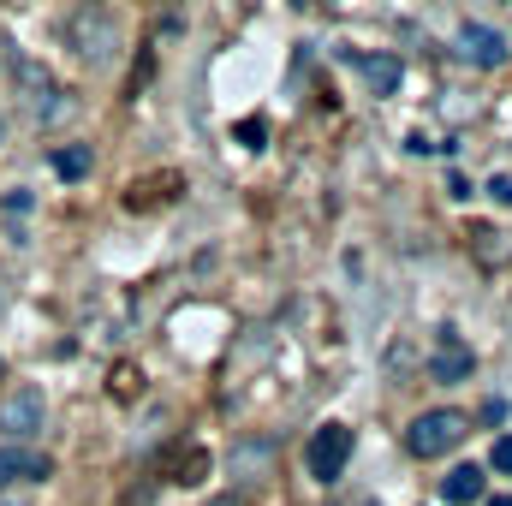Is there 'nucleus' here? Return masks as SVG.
<instances>
[{
	"instance_id": "obj_1",
	"label": "nucleus",
	"mask_w": 512,
	"mask_h": 506,
	"mask_svg": "<svg viewBox=\"0 0 512 506\" xmlns=\"http://www.w3.org/2000/svg\"><path fill=\"white\" fill-rule=\"evenodd\" d=\"M66 48L84 60V66H114L120 60V18L102 6V0H78L66 12Z\"/></svg>"
},
{
	"instance_id": "obj_2",
	"label": "nucleus",
	"mask_w": 512,
	"mask_h": 506,
	"mask_svg": "<svg viewBox=\"0 0 512 506\" xmlns=\"http://www.w3.org/2000/svg\"><path fill=\"white\" fill-rule=\"evenodd\" d=\"M12 78H18V102L30 108V120H42V126H54L60 114H72V102L60 96V84H54V72H48L42 60H30V54H18V60H12Z\"/></svg>"
},
{
	"instance_id": "obj_3",
	"label": "nucleus",
	"mask_w": 512,
	"mask_h": 506,
	"mask_svg": "<svg viewBox=\"0 0 512 506\" xmlns=\"http://www.w3.org/2000/svg\"><path fill=\"white\" fill-rule=\"evenodd\" d=\"M459 441H465V417L459 411H423L405 429V453L411 459H447Z\"/></svg>"
},
{
	"instance_id": "obj_4",
	"label": "nucleus",
	"mask_w": 512,
	"mask_h": 506,
	"mask_svg": "<svg viewBox=\"0 0 512 506\" xmlns=\"http://www.w3.org/2000/svg\"><path fill=\"white\" fill-rule=\"evenodd\" d=\"M304 465H310L316 483H340V471L352 465V429L346 423H322L310 435V447H304Z\"/></svg>"
},
{
	"instance_id": "obj_5",
	"label": "nucleus",
	"mask_w": 512,
	"mask_h": 506,
	"mask_svg": "<svg viewBox=\"0 0 512 506\" xmlns=\"http://www.w3.org/2000/svg\"><path fill=\"white\" fill-rule=\"evenodd\" d=\"M459 54L471 60V66H483V72H495V66H507V36L495 30V24H459Z\"/></svg>"
},
{
	"instance_id": "obj_6",
	"label": "nucleus",
	"mask_w": 512,
	"mask_h": 506,
	"mask_svg": "<svg viewBox=\"0 0 512 506\" xmlns=\"http://www.w3.org/2000/svg\"><path fill=\"white\" fill-rule=\"evenodd\" d=\"M42 411H48L42 393H36V387H18V393L0 399V429H6L12 441H30V435L42 429Z\"/></svg>"
},
{
	"instance_id": "obj_7",
	"label": "nucleus",
	"mask_w": 512,
	"mask_h": 506,
	"mask_svg": "<svg viewBox=\"0 0 512 506\" xmlns=\"http://www.w3.org/2000/svg\"><path fill=\"white\" fill-rule=\"evenodd\" d=\"M54 477V459L48 453H36V447H24V441H6L0 447V483H48Z\"/></svg>"
},
{
	"instance_id": "obj_8",
	"label": "nucleus",
	"mask_w": 512,
	"mask_h": 506,
	"mask_svg": "<svg viewBox=\"0 0 512 506\" xmlns=\"http://www.w3.org/2000/svg\"><path fill=\"white\" fill-rule=\"evenodd\" d=\"M471 370H477L471 346H465L459 334H441V346H435V358H429V376L435 381H465Z\"/></svg>"
},
{
	"instance_id": "obj_9",
	"label": "nucleus",
	"mask_w": 512,
	"mask_h": 506,
	"mask_svg": "<svg viewBox=\"0 0 512 506\" xmlns=\"http://www.w3.org/2000/svg\"><path fill=\"white\" fill-rule=\"evenodd\" d=\"M352 66L364 72V84H370V96H399V78H405V66H399V54H358Z\"/></svg>"
},
{
	"instance_id": "obj_10",
	"label": "nucleus",
	"mask_w": 512,
	"mask_h": 506,
	"mask_svg": "<svg viewBox=\"0 0 512 506\" xmlns=\"http://www.w3.org/2000/svg\"><path fill=\"white\" fill-rule=\"evenodd\" d=\"M441 495H447V506L483 501V471H477V465H453V471L441 477Z\"/></svg>"
},
{
	"instance_id": "obj_11",
	"label": "nucleus",
	"mask_w": 512,
	"mask_h": 506,
	"mask_svg": "<svg viewBox=\"0 0 512 506\" xmlns=\"http://www.w3.org/2000/svg\"><path fill=\"white\" fill-rule=\"evenodd\" d=\"M179 185H185V179H179V173H161V179H137V185H131V209H149V203H155V197H161V203H173V197H179Z\"/></svg>"
},
{
	"instance_id": "obj_12",
	"label": "nucleus",
	"mask_w": 512,
	"mask_h": 506,
	"mask_svg": "<svg viewBox=\"0 0 512 506\" xmlns=\"http://www.w3.org/2000/svg\"><path fill=\"white\" fill-rule=\"evenodd\" d=\"M90 167H96V149H90V143L54 149V173H60V179H90Z\"/></svg>"
},
{
	"instance_id": "obj_13",
	"label": "nucleus",
	"mask_w": 512,
	"mask_h": 506,
	"mask_svg": "<svg viewBox=\"0 0 512 506\" xmlns=\"http://www.w3.org/2000/svg\"><path fill=\"white\" fill-rule=\"evenodd\" d=\"M268 471V465H274V441H262V447H256V441H239V471Z\"/></svg>"
},
{
	"instance_id": "obj_14",
	"label": "nucleus",
	"mask_w": 512,
	"mask_h": 506,
	"mask_svg": "<svg viewBox=\"0 0 512 506\" xmlns=\"http://www.w3.org/2000/svg\"><path fill=\"white\" fill-rule=\"evenodd\" d=\"M203 471H209V459L191 447V453H179V465H173V483H203Z\"/></svg>"
},
{
	"instance_id": "obj_15",
	"label": "nucleus",
	"mask_w": 512,
	"mask_h": 506,
	"mask_svg": "<svg viewBox=\"0 0 512 506\" xmlns=\"http://www.w3.org/2000/svg\"><path fill=\"white\" fill-rule=\"evenodd\" d=\"M239 143H245V149H262V143H268V126H262V120H239Z\"/></svg>"
},
{
	"instance_id": "obj_16",
	"label": "nucleus",
	"mask_w": 512,
	"mask_h": 506,
	"mask_svg": "<svg viewBox=\"0 0 512 506\" xmlns=\"http://www.w3.org/2000/svg\"><path fill=\"white\" fill-rule=\"evenodd\" d=\"M108 393H120V399H131V393H137V370H114V376H108Z\"/></svg>"
},
{
	"instance_id": "obj_17",
	"label": "nucleus",
	"mask_w": 512,
	"mask_h": 506,
	"mask_svg": "<svg viewBox=\"0 0 512 506\" xmlns=\"http://www.w3.org/2000/svg\"><path fill=\"white\" fill-rule=\"evenodd\" d=\"M489 465H495L501 477H512V435H501V441H495V453H489Z\"/></svg>"
},
{
	"instance_id": "obj_18",
	"label": "nucleus",
	"mask_w": 512,
	"mask_h": 506,
	"mask_svg": "<svg viewBox=\"0 0 512 506\" xmlns=\"http://www.w3.org/2000/svg\"><path fill=\"white\" fill-rule=\"evenodd\" d=\"M489 197H495V203H507V209H512V173H501V179H489Z\"/></svg>"
},
{
	"instance_id": "obj_19",
	"label": "nucleus",
	"mask_w": 512,
	"mask_h": 506,
	"mask_svg": "<svg viewBox=\"0 0 512 506\" xmlns=\"http://www.w3.org/2000/svg\"><path fill=\"white\" fill-rule=\"evenodd\" d=\"M495 506H512V501H507V495H495Z\"/></svg>"
},
{
	"instance_id": "obj_20",
	"label": "nucleus",
	"mask_w": 512,
	"mask_h": 506,
	"mask_svg": "<svg viewBox=\"0 0 512 506\" xmlns=\"http://www.w3.org/2000/svg\"><path fill=\"white\" fill-rule=\"evenodd\" d=\"M298 6H304V0H298Z\"/></svg>"
}]
</instances>
